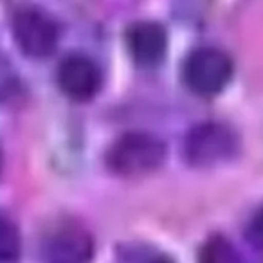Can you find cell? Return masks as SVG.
Instances as JSON below:
<instances>
[{
  "label": "cell",
  "instance_id": "6da1fadb",
  "mask_svg": "<svg viewBox=\"0 0 263 263\" xmlns=\"http://www.w3.org/2000/svg\"><path fill=\"white\" fill-rule=\"evenodd\" d=\"M166 146L148 132H128L106 152V164L121 177H141L161 168Z\"/></svg>",
  "mask_w": 263,
  "mask_h": 263
},
{
  "label": "cell",
  "instance_id": "7a4b0ae2",
  "mask_svg": "<svg viewBox=\"0 0 263 263\" xmlns=\"http://www.w3.org/2000/svg\"><path fill=\"white\" fill-rule=\"evenodd\" d=\"M184 81L193 94L209 98L226 88L233 76V63L223 51L215 47L195 49L184 62Z\"/></svg>",
  "mask_w": 263,
  "mask_h": 263
},
{
  "label": "cell",
  "instance_id": "3957f363",
  "mask_svg": "<svg viewBox=\"0 0 263 263\" xmlns=\"http://www.w3.org/2000/svg\"><path fill=\"white\" fill-rule=\"evenodd\" d=\"M238 150L234 132L222 123H202L187 134L184 154L187 162L198 168H209L229 161Z\"/></svg>",
  "mask_w": 263,
  "mask_h": 263
},
{
  "label": "cell",
  "instance_id": "277c9868",
  "mask_svg": "<svg viewBox=\"0 0 263 263\" xmlns=\"http://www.w3.org/2000/svg\"><path fill=\"white\" fill-rule=\"evenodd\" d=\"M13 36L16 45L29 58H45L58 45V26L40 9H22L13 20Z\"/></svg>",
  "mask_w": 263,
  "mask_h": 263
},
{
  "label": "cell",
  "instance_id": "5b68a950",
  "mask_svg": "<svg viewBox=\"0 0 263 263\" xmlns=\"http://www.w3.org/2000/svg\"><path fill=\"white\" fill-rule=\"evenodd\" d=\"M58 87L74 101H88L99 92L103 83L101 69L94 60L81 54H70L56 70Z\"/></svg>",
  "mask_w": 263,
  "mask_h": 263
},
{
  "label": "cell",
  "instance_id": "8992f818",
  "mask_svg": "<svg viewBox=\"0 0 263 263\" xmlns=\"http://www.w3.org/2000/svg\"><path fill=\"white\" fill-rule=\"evenodd\" d=\"M94 243L90 234L78 226H63L45 240V263H90Z\"/></svg>",
  "mask_w": 263,
  "mask_h": 263
},
{
  "label": "cell",
  "instance_id": "52a82bcc",
  "mask_svg": "<svg viewBox=\"0 0 263 263\" xmlns=\"http://www.w3.org/2000/svg\"><path fill=\"white\" fill-rule=\"evenodd\" d=\"M126 45L139 65H155L166 52V33L155 22H136L126 33Z\"/></svg>",
  "mask_w": 263,
  "mask_h": 263
},
{
  "label": "cell",
  "instance_id": "ba28073f",
  "mask_svg": "<svg viewBox=\"0 0 263 263\" xmlns=\"http://www.w3.org/2000/svg\"><path fill=\"white\" fill-rule=\"evenodd\" d=\"M20 256V234L11 220L0 216V263H15Z\"/></svg>",
  "mask_w": 263,
  "mask_h": 263
},
{
  "label": "cell",
  "instance_id": "9c48e42d",
  "mask_svg": "<svg viewBox=\"0 0 263 263\" xmlns=\"http://www.w3.org/2000/svg\"><path fill=\"white\" fill-rule=\"evenodd\" d=\"M200 263H236L234 249L223 238H213L202 249Z\"/></svg>",
  "mask_w": 263,
  "mask_h": 263
},
{
  "label": "cell",
  "instance_id": "30bf717a",
  "mask_svg": "<svg viewBox=\"0 0 263 263\" xmlns=\"http://www.w3.org/2000/svg\"><path fill=\"white\" fill-rule=\"evenodd\" d=\"M249 233H251V240L254 241L256 247L263 251V208L259 209L254 218H252Z\"/></svg>",
  "mask_w": 263,
  "mask_h": 263
},
{
  "label": "cell",
  "instance_id": "8fae6325",
  "mask_svg": "<svg viewBox=\"0 0 263 263\" xmlns=\"http://www.w3.org/2000/svg\"><path fill=\"white\" fill-rule=\"evenodd\" d=\"M152 263H172V261H168V259H155V261H152Z\"/></svg>",
  "mask_w": 263,
  "mask_h": 263
},
{
  "label": "cell",
  "instance_id": "7c38bea8",
  "mask_svg": "<svg viewBox=\"0 0 263 263\" xmlns=\"http://www.w3.org/2000/svg\"><path fill=\"white\" fill-rule=\"evenodd\" d=\"M0 164H2V154H0Z\"/></svg>",
  "mask_w": 263,
  "mask_h": 263
}]
</instances>
